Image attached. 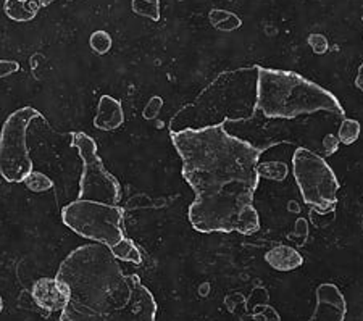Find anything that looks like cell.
Segmentation results:
<instances>
[{"label":"cell","mask_w":363,"mask_h":321,"mask_svg":"<svg viewBox=\"0 0 363 321\" xmlns=\"http://www.w3.org/2000/svg\"><path fill=\"white\" fill-rule=\"evenodd\" d=\"M183 162L181 174L194 192L189 221L196 231L255 235L260 215L254 194L263 150L233 136L225 125L169 133Z\"/></svg>","instance_id":"cell-1"},{"label":"cell","mask_w":363,"mask_h":321,"mask_svg":"<svg viewBox=\"0 0 363 321\" xmlns=\"http://www.w3.org/2000/svg\"><path fill=\"white\" fill-rule=\"evenodd\" d=\"M69 288L60 321H155L159 305L138 274L123 271L107 246L84 244L58 266L57 276Z\"/></svg>","instance_id":"cell-2"},{"label":"cell","mask_w":363,"mask_h":321,"mask_svg":"<svg viewBox=\"0 0 363 321\" xmlns=\"http://www.w3.org/2000/svg\"><path fill=\"white\" fill-rule=\"evenodd\" d=\"M259 65L220 73L169 120V133L249 121L257 112Z\"/></svg>","instance_id":"cell-3"},{"label":"cell","mask_w":363,"mask_h":321,"mask_svg":"<svg viewBox=\"0 0 363 321\" xmlns=\"http://www.w3.org/2000/svg\"><path fill=\"white\" fill-rule=\"evenodd\" d=\"M257 112L265 118L292 120L298 115L328 112L344 116L337 97L296 72L259 65Z\"/></svg>","instance_id":"cell-4"},{"label":"cell","mask_w":363,"mask_h":321,"mask_svg":"<svg viewBox=\"0 0 363 321\" xmlns=\"http://www.w3.org/2000/svg\"><path fill=\"white\" fill-rule=\"evenodd\" d=\"M62 220L78 236L108 249L126 237L125 210L120 205L76 198L62 208Z\"/></svg>","instance_id":"cell-5"},{"label":"cell","mask_w":363,"mask_h":321,"mask_svg":"<svg viewBox=\"0 0 363 321\" xmlns=\"http://www.w3.org/2000/svg\"><path fill=\"white\" fill-rule=\"evenodd\" d=\"M292 174L302 201L317 215H333L337 207L339 181L323 157L298 147L292 157Z\"/></svg>","instance_id":"cell-6"},{"label":"cell","mask_w":363,"mask_h":321,"mask_svg":"<svg viewBox=\"0 0 363 321\" xmlns=\"http://www.w3.org/2000/svg\"><path fill=\"white\" fill-rule=\"evenodd\" d=\"M36 118H40V112L36 108L21 107L4 121L0 130V176L7 183H23L33 171L28 130Z\"/></svg>","instance_id":"cell-7"},{"label":"cell","mask_w":363,"mask_h":321,"mask_svg":"<svg viewBox=\"0 0 363 321\" xmlns=\"http://www.w3.org/2000/svg\"><path fill=\"white\" fill-rule=\"evenodd\" d=\"M72 145L78 150L83 162V174L79 178V201H96L120 205L123 189L102 162L97 152V144L86 133H72Z\"/></svg>","instance_id":"cell-8"},{"label":"cell","mask_w":363,"mask_h":321,"mask_svg":"<svg viewBox=\"0 0 363 321\" xmlns=\"http://www.w3.org/2000/svg\"><path fill=\"white\" fill-rule=\"evenodd\" d=\"M317 307L308 321H344L347 315V302L341 289L333 283H323L317 288Z\"/></svg>","instance_id":"cell-9"},{"label":"cell","mask_w":363,"mask_h":321,"mask_svg":"<svg viewBox=\"0 0 363 321\" xmlns=\"http://www.w3.org/2000/svg\"><path fill=\"white\" fill-rule=\"evenodd\" d=\"M33 299L47 312H62L69 302V288L58 278H40L33 286Z\"/></svg>","instance_id":"cell-10"},{"label":"cell","mask_w":363,"mask_h":321,"mask_svg":"<svg viewBox=\"0 0 363 321\" xmlns=\"http://www.w3.org/2000/svg\"><path fill=\"white\" fill-rule=\"evenodd\" d=\"M125 123L123 105L112 96H102L97 103V115L94 118V128L101 131H115Z\"/></svg>","instance_id":"cell-11"},{"label":"cell","mask_w":363,"mask_h":321,"mask_svg":"<svg viewBox=\"0 0 363 321\" xmlns=\"http://www.w3.org/2000/svg\"><path fill=\"white\" fill-rule=\"evenodd\" d=\"M265 261L277 271H294L303 265V257L298 254V250L279 244L265 254Z\"/></svg>","instance_id":"cell-12"},{"label":"cell","mask_w":363,"mask_h":321,"mask_svg":"<svg viewBox=\"0 0 363 321\" xmlns=\"http://www.w3.org/2000/svg\"><path fill=\"white\" fill-rule=\"evenodd\" d=\"M43 9L39 0H28V2H21V0H5L4 11L11 21L16 23H28L36 18L39 10Z\"/></svg>","instance_id":"cell-13"},{"label":"cell","mask_w":363,"mask_h":321,"mask_svg":"<svg viewBox=\"0 0 363 321\" xmlns=\"http://www.w3.org/2000/svg\"><path fill=\"white\" fill-rule=\"evenodd\" d=\"M208 21L215 29L223 33L236 31L242 26V20L236 13L221 9H212L208 11Z\"/></svg>","instance_id":"cell-14"},{"label":"cell","mask_w":363,"mask_h":321,"mask_svg":"<svg viewBox=\"0 0 363 321\" xmlns=\"http://www.w3.org/2000/svg\"><path fill=\"white\" fill-rule=\"evenodd\" d=\"M110 250H112V254L120 261H126V264H133V265L143 264V254H140L139 247L134 244L133 239H130L128 236L118 244H115L113 247H110Z\"/></svg>","instance_id":"cell-15"},{"label":"cell","mask_w":363,"mask_h":321,"mask_svg":"<svg viewBox=\"0 0 363 321\" xmlns=\"http://www.w3.org/2000/svg\"><path fill=\"white\" fill-rule=\"evenodd\" d=\"M131 10L144 18L160 21V0H131Z\"/></svg>","instance_id":"cell-16"},{"label":"cell","mask_w":363,"mask_h":321,"mask_svg":"<svg viewBox=\"0 0 363 321\" xmlns=\"http://www.w3.org/2000/svg\"><path fill=\"white\" fill-rule=\"evenodd\" d=\"M289 168L283 162H260L259 163V174L260 178L273 179V181H284L288 178Z\"/></svg>","instance_id":"cell-17"},{"label":"cell","mask_w":363,"mask_h":321,"mask_svg":"<svg viewBox=\"0 0 363 321\" xmlns=\"http://www.w3.org/2000/svg\"><path fill=\"white\" fill-rule=\"evenodd\" d=\"M360 133H362V125L359 123V121L350 120V118H344L341 126H339L337 137L342 144L350 145L360 137Z\"/></svg>","instance_id":"cell-18"},{"label":"cell","mask_w":363,"mask_h":321,"mask_svg":"<svg viewBox=\"0 0 363 321\" xmlns=\"http://www.w3.org/2000/svg\"><path fill=\"white\" fill-rule=\"evenodd\" d=\"M23 183H25L26 189L31 192H47L54 189V181L47 176V174L34 170L28 174V178Z\"/></svg>","instance_id":"cell-19"},{"label":"cell","mask_w":363,"mask_h":321,"mask_svg":"<svg viewBox=\"0 0 363 321\" xmlns=\"http://www.w3.org/2000/svg\"><path fill=\"white\" fill-rule=\"evenodd\" d=\"M113 45V39L107 31L104 29H99V31H94L89 38V47L96 52L97 55H105L108 54L110 49Z\"/></svg>","instance_id":"cell-20"},{"label":"cell","mask_w":363,"mask_h":321,"mask_svg":"<svg viewBox=\"0 0 363 321\" xmlns=\"http://www.w3.org/2000/svg\"><path fill=\"white\" fill-rule=\"evenodd\" d=\"M308 45L312 47V52L317 55H323L330 49V44H328V39L323 36V34H310L308 36Z\"/></svg>","instance_id":"cell-21"},{"label":"cell","mask_w":363,"mask_h":321,"mask_svg":"<svg viewBox=\"0 0 363 321\" xmlns=\"http://www.w3.org/2000/svg\"><path fill=\"white\" fill-rule=\"evenodd\" d=\"M163 107V98L160 96H154L150 97V101L147 102V105L144 107L143 116L145 120H155L159 116L160 110Z\"/></svg>","instance_id":"cell-22"},{"label":"cell","mask_w":363,"mask_h":321,"mask_svg":"<svg viewBox=\"0 0 363 321\" xmlns=\"http://www.w3.org/2000/svg\"><path fill=\"white\" fill-rule=\"evenodd\" d=\"M339 144H341V141H339V137L336 136V134H326V136L323 137L325 155L330 157L333 154H336V152L339 150Z\"/></svg>","instance_id":"cell-23"},{"label":"cell","mask_w":363,"mask_h":321,"mask_svg":"<svg viewBox=\"0 0 363 321\" xmlns=\"http://www.w3.org/2000/svg\"><path fill=\"white\" fill-rule=\"evenodd\" d=\"M20 63L15 60H0V78H7L20 72Z\"/></svg>","instance_id":"cell-24"},{"label":"cell","mask_w":363,"mask_h":321,"mask_svg":"<svg viewBox=\"0 0 363 321\" xmlns=\"http://www.w3.org/2000/svg\"><path fill=\"white\" fill-rule=\"evenodd\" d=\"M355 86L357 89L363 91V63L359 67V73H357V78H355Z\"/></svg>","instance_id":"cell-25"},{"label":"cell","mask_w":363,"mask_h":321,"mask_svg":"<svg viewBox=\"0 0 363 321\" xmlns=\"http://www.w3.org/2000/svg\"><path fill=\"white\" fill-rule=\"evenodd\" d=\"M39 2H40V5H43V7H49V5L54 4L55 0H39Z\"/></svg>","instance_id":"cell-26"},{"label":"cell","mask_w":363,"mask_h":321,"mask_svg":"<svg viewBox=\"0 0 363 321\" xmlns=\"http://www.w3.org/2000/svg\"><path fill=\"white\" fill-rule=\"evenodd\" d=\"M4 310V300H2V297H0V312Z\"/></svg>","instance_id":"cell-27"},{"label":"cell","mask_w":363,"mask_h":321,"mask_svg":"<svg viewBox=\"0 0 363 321\" xmlns=\"http://www.w3.org/2000/svg\"><path fill=\"white\" fill-rule=\"evenodd\" d=\"M21 2H28V0H21Z\"/></svg>","instance_id":"cell-28"}]
</instances>
